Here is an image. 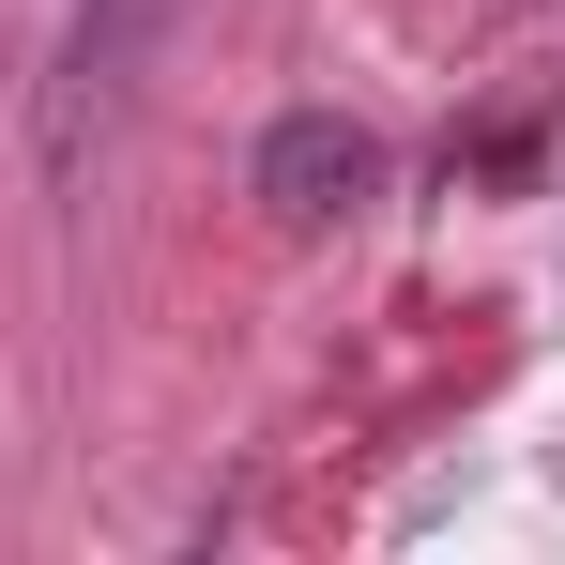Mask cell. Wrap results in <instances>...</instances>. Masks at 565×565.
<instances>
[{"label": "cell", "instance_id": "6da1fadb", "mask_svg": "<svg viewBox=\"0 0 565 565\" xmlns=\"http://www.w3.org/2000/svg\"><path fill=\"white\" fill-rule=\"evenodd\" d=\"M260 214H276L290 245H321V230H352L382 199V138L367 122H337V107H290V122H260Z\"/></svg>", "mask_w": 565, "mask_h": 565}]
</instances>
